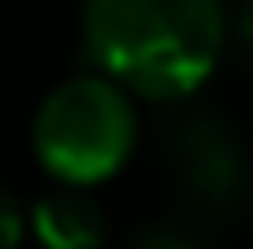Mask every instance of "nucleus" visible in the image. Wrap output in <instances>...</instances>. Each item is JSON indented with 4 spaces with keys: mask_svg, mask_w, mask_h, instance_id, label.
Masks as SVG:
<instances>
[{
    "mask_svg": "<svg viewBox=\"0 0 253 249\" xmlns=\"http://www.w3.org/2000/svg\"><path fill=\"white\" fill-rule=\"evenodd\" d=\"M245 4H253V0H245Z\"/></svg>",
    "mask_w": 253,
    "mask_h": 249,
    "instance_id": "obj_6",
    "label": "nucleus"
},
{
    "mask_svg": "<svg viewBox=\"0 0 253 249\" xmlns=\"http://www.w3.org/2000/svg\"><path fill=\"white\" fill-rule=\"evenodd\" d=\"M222 0H84V49L129 98H187L222 58Z\"/></svg>",
    "mask_w": 253,
    "mask_h": 249,
    "instance_id": "obj_1",
    "label": "nucleus"
},
{
    "mask_svg": "<svg viewBox=\"0 0 253 249\" xmlns=\"http://www.w3.org/2000/svg\"><path fill=\"white\" fill-rule=\"evenodd\" d=\"M27 227L44 249H98L107 241L102 205L84 187H58L27 214Z\"/></svg>",
    "mask_w": 253,
    "mask_h": 249,
    "instance_id": "obj_3",
    "label": "nucleus"
},
{
    "mask_svg": "<svg viewBox=\"0 0 253 249\" xmlns=\"http://www.w3.org/2000/svg\"><path fill=\"white\" fill-rule=\"evenodd\" d=\"M138 143V111L133 98L89 71L62 80L31 120V147L36 160L62 183V187H93L125 169L129 151Z\"/></svg>",
    "mask_w": 253,
    "mask_h": 249,
    "instance_id": "obj_2",
    "label": "nucleus"
},
{
    "mask_svg": "<svg viewBox=\"0 0 253 249\" xmlns=\"http://www.w3.org/2000/svg\"><path fill=\"white\" fill-rule=\"evenodd\" d=\"M125 249H200L187 232H173V227H151L142 236H133Z\"/></svg>",
    "mask_w": 253,
    "mask_h": 249,
    "instance_id": "obj_5",
    "label": "nucleus"
},
{
    "mask_svg": "<svg viewBox=\"0 0 253 249\" xmlns=\"http://www.w3.org/2000/svg\"><path fill=\"white\" fill-rule=\"evenodd\" d=\"M22 236H27V214H22L18 196L0 187V249H18Z\"/></svg>",
    "mask_w": 253,
    "mask_h": 249,
    "instance_id": "obj_4",
    "label": "nucleus"
}]
</instances>
